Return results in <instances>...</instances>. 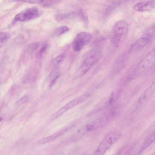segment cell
<instances>
[{
  "mask_svg": "<svg viewBox=\"0 0 155 155\" xmlns=\"http://www.w3.org/2000/svg\"><path fill=\"white\" fill-rule=\"evenodd\" d=\"M91 39V36L89 33L85 32L79 33L73 43V50L76 52L80 51L84 46L90 42Z\"/></svg>",
  "mask_w": 155,
  "mask_h": 155,
  "instance_id": "obj_6",
  "label": "cell"
},
{
  "mask_svg": "<svg viewBox=\"0 0 155 155\" xmlns=\"http://www.w3.org/2000/svg\"><path fill=\"white\" fill-rule=\"evenodd\" d=\"M38 9L35 7H31L25 9L17 14L14 19L16 21H25L33 19L38 15Z\"/></svg>",
  "mask_w": 155,
  "mask_h": 155,
  "instance_id": "obj_7",
  "label": "cell"
},
{
  "mask_svg": "<svg viewBox=\"0 0 155 155\" xmlns=\"http://www.w3.org/2000/svg\"><path fill=\"white\" fill-rule=\"evenodd\" d=\"M47 47V44L46 43L44 44L40 50L39 54L40 55H41V54H42L45 52Z\"/></svg>",
  "mask_w": 155,
  "mask_h": 155,
  "instance_id": "obj_22",
  "label": "cell"
},
{
  "mask_svg": "<svg viewBox=\"0 0 155 155\" xmlns=\"http://www.w3.org/2000/svg\"><path fill=\"white\" fill-rule=\"evenodd\" d=\"M88 96L89 95L87 94L83 95L69 102L54 113L50 118V120L52 121L54 120L67 111L83 102L87 99Z\"/></svg>",
  "mask_w": 155,
  "mask_h": 155,
  "instance_id": "obj_5",
  "label": "cell"
},
{
  "mask_svg": "<svg viewBox=\"0 0 155 155\" xmlns=\"http://www.w3.org/2000/svg\"><path fill=\"white\" fill-rule=\"evenodd\" d=\"M60 69L58 67L54 68L51 72L49 76V79L50 81V87H52L60 75Z\"/></svg>",
  "mask_w": 155,
  "mask_h": 155,
  "instance_id": "obj_13",
  "label": "cell"
},
{
  "mask_svg": "<svg viewBox=\"0 0 155 155\" xmlns=\"http://www.w3.org/2000/svg\"><path fill=\"white\" fill-rule=\"evenodd\" d=\"M155 92V79L144 91L139 100V103H142L147 101Z\"/></svg>",
  "mask_w": 155,
  "mask_h": 155,
  "instance_id": "obj_11",
  "label": "cell"
},
{
  "mask_svg": "<svg viewBox=\"0 0 155 155\" xmlns=\"http://www.w3.org/2000/svg\"><path fill=\"white\" fill-rule=\"evenodd\" d=\"M70 15L69 14H61L57 15L55 18L57 20H62L68 17Z\"/></svg>",
  "mask_w": 155,
  "mask_h": 155,
  "instance_id": "obj_21",
  "label": "cell"
},
{
  "mask_svg": "<svg viewBox=\"0 0 155 155\" xmlns=\"http://www.w3.org/2000/svg\"><path fill=\"white\" fill-rule=\"evenodd\" d=\"M120 134L116 132H111L107 135L101 142L94 154H104L120 138Z\"/></svg>",
  "mask_w": 155,
  "mask_h": 155,
  "instance_id": "obj_3",
  "label": "cell"
},
{
  "mask_svg": "<svg viewBox=\"0 0 155 155\" xmlns=\"http://www.w3.org/2000/svg\"><path fill=\"white\" fill-rule=\"evenodd\" d=\"M14 2L21 1L31 4H37L42 2L43 0H12Z\"/></svg>",
  "mask_w": 155,
  "mask_h": 155,
  "instance_id": "obj_18",
  "label": "cell"
},
{
  "mask_svg": "<svg viewBox=\"0 0 155 155\" xmlns=\"http://www.w3.org/2000/svg\"><path fill=\"white\" fill-rule=\"evenodd\" d=\"M28 99V97L24 96L19 99L16 102V104L17 106H20L26 102Z\"/></svg>",
  "mask_w": 155,
  "mask_h": 155,
  "instance_id": "obj_19",
  "label": "cell"
},
{
  "mask_svg": "<svg viewBox=\"0 0 155 155\" xmlns=\"http://www.w3.org/2000/svg\"><path fill=\"white\" fill-rule=\"evenodd\" d=\"M155 140V131L144 142L142 147L143 150L148 147Z\"/></svg>",
  "mask_w": 155,
  "mask_h": 155,
  "instance_id": "obj_14",
  "label": "cell"
},
{
  "mask_svg": "<svg viewBox=\"0 0 155 155\" xmlns=\"http://www.w3.org/2000/svg\"><path fill=\"white\" fill-rule=\"evenodd\" d=\"M129 29L128 23L125 21L117 22L113 27L111 34V40L115 46H119L125 40Z\"/></svg>",
  "mask_w": 155,
  "mask_h": 155,
  "instance_id": "obj_2",
  "label": "cell"
},
{
  "mask_svg": "<svg viewBox=\"0 0 155 155\" xmlns=\"http://www.w3.org/2000/svg\"><path fill=\"white\" fill-rule=\"evenodd\" d=\"M148 72L149 73H153L155 72V63L153 64L152 67H151L150 69H149Z\"/></svg>",
  "mask_w": 155,
  "mask_h": 155,
  "instance_id": "obj_23",
  "label": "cell"
},
{
  "mask_svg": "<svg viewBox=\"0 0 155 155\" xmlns=\"http://www.w3.org/2000/svg\"><path fill=\"white\" fill-rule=\"evenodd\" d=\"M106 117H102L97 119L79 129L77 131V133L80 135H83L87 133L95 131L105 126L107 123Z\"/></svg>",
  "mask_w": 155,
  "mask_h": 155,
  "instance_id": "obj_4",
  "label": "cell"
},
{
  "mask_svg": "<svg viewBox=\"0 0 155 155\" xmlns=\"http://www.w3.org/2000/svg\"><path fill=\"white\" fill-rule=\"evenodd\" d=\"M155 59V48L150 51L141 60L130 74L129 78L132 80L139 78L148 70Z\"/></svg>",
  "mask_w": 155,
  "mask_h": 155,
  "instance_id": "obj_1",
  "label": "cell"
},
{
  "mask_svg": "<svg viewBox=\"0 0 155 155\" xmlns=\"http://www.w3.org/2000/svg\"><path fill=\"white\" fill-rule=\"evenodd\" d=\"M155 8V0H150L137 3L134 7L135 10L140 12L150 11Z\"/></svg>",
  "mask_w": 155,
  "mask_h": 155,
  "instance_id": "obj_8",
  "label": "cell"
},
{
  "mask_svg": "<svg viewBox=\"0 0 155 155\" xmlns=\"http://www.w3.org/2000/svg\"><path fill=\"white\" fill-rule=\"evenodd\" d=\"M150 38L143 37L140 38L134 42L130 46V52H135L144 47L150 42Z\"/></svg>",
  "mask_w": 155,
  "mask_h": 155,
  "instance_id": "obj_9",
  "label": "cell"
},
{
  "mask_svg": "<svg viewBox=\"0 0 155 155\" xmlns=\"http://www.w3.org/2000/svg\"><path fill=\"white\" fill-rule=\"evenodd\" d=\"M66 128L62 129L53 134L40 140L37 143L39 144H43L54 140L64 133L66 131Z\"/></svg>",
  "mask_w": 155,
  "mask_h": 155,
  "instance_id": "obj_12",
  "label": "cell"
},
{
  "mask_svg": "<svg viewBox=\"0 0 155 155\" xmlns=\"http://www.w3.org/2000/svg\"><path fill=\"white\" fill-rule=\"evenodd\" d=\"M69 29V28L67 26H62L56 30L55 33L58 35H61L68 31Z\"/></svg>",
  "mask_w": 155,
  "mask_h": 155,
  "instance_id": "obj_15",
  "label": "cell"
},
{
  "mask_svg": "<svg viewBox=\"0 0 155 155\" xmlns=\"http://www.w3.org/2000/svg\"><path fill=\"white\" fill-rule=\"evenodd\" d=\"M10 35L6 32L1 31L0 33V42L3 43L8 40L10 38Z\"/></svg>",
  "mask_w": 155,
  "mask_h": 155,
  "instance_id": "obj_17",
  "label": "cell"
},
{
  "mask_svg": "<svg viewBox=\"0 0 155 155\" xmlns=\"http://www.w3.org/2000/svg\"><path fill=\"white\" fill-rule=\"evenodd\" d=\"M97 60L98 57L95 55H92L87 58L81 66L80 69L81 73L84 74L86 73Z\"/></svg>",
  "mask_w": 155,
  "mask_h": 155,
  "instance_id": "obj_10",
  "label": "cell"
},
{
  "mask_svg": "<svg viewBox=\"0 0 155 155\" xmlns=\"http://www.w3.org/2000/svg\"><path fill=\"white\" fill-rule=\"evenodd\" d=\"M64 55L61 54L57 56L52 61L51 64L53 66H56L60 64L64 59Z\"/></svg>",
  "mask_w": 155,
  "mask_h": 155,
  "instance_id": "obj_16",
  "label": "cell"
},
{
  "mask_svg": "<svg viewBox=\"0 0 155 155\" xmlns=\"http://www.w3.org/2000/svg\"><path fill=\"white\" fill-rule=\"evenodd\" d=\"M39 43L38 42H34L29 45L28 48L29 51H33L38 48L39 46Z\"/></svg>",
  "mask_w": 155,
  "mask_h": 155,
  "instance_id": "obj_20",
  "label": "cell"
}]
</instances>
